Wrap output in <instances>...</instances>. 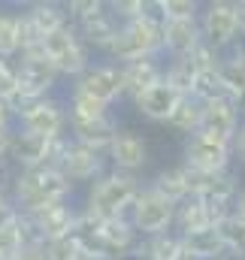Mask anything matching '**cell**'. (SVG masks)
Here are the masks:
<instances>
[{
    "instance_id": "d6986e66",
    "label": "cell",
    "mask_w": 245,
    "mask_h": 260,
    "mask_svg": "<svg viewBox=\"0 0 245 260\" xmlns=\"http://www.w3.org/2000/svg\"><path fill=\"white\" fill-rule=\"evenodd\" d=\"M173 227L179 230L176 236L185 239L191 233H200V230H212L215 227V215H212V206L200 197H188L176 206V215H173Z\"/></svg>"
},
{
    "instance_id": "30bf717a",
    "label": "cell",
    "mask_w": 245,
    "mask_h": 260,
    "mask_svg": "<svg viewBox=\"0 0 245 260\" xmlns=\"http://www.w3.org/2000/svg\"><path fill=\"white\" fill-rule=\"evenodd\" d=\"M76 91L112 106L115 100L124 97V82H121V67L112 64V61H103V64H91L79 79H76Z\"/></svg>"
},
{
    "instance_id": "d4e9b609",
    "label": "cell",
    "mask_w": 245,
    "mask_h": 260,
    "mask_svg": "<svg viewBox=\"0 0 245 260\" xmlns=\"http://www.w3.org/2000/svg\"><path fill=\"white\" fill-rule=\"evenodd\" d=\"M218 79H221V85H224L227 100L236 97L245 88V46L233 49V55L221 58V64H218Z\"/></svg>"
},
{
    "instance_id": "ee69618b",
    "label": "cell",
    "mask_w": 245,
    "mask_h": 260,
    "mask_svg": "<svg viewBox=\"0 0 245 260\" xmlns=\"http://www.w3.org/2000/svg\"><path fill=\"white\" fill-rule=\"evenodd\" d=\"M230 103H233V109H236V115H245V88L236 94V97H230Z\"/></svg>"
},
{
    "instance_id": "60d3db41",
    "label": "cell",
    "mask_w": 245,
    "mask_h": 260,
    "mask_svg": "<svg viewBox=\"0 0 245 260\" xmlns=\"http://www.w3.org/2000/svg\"><path fill=\"white\" fill-rule=\"evenodd\" d=\"M0 124L3 127H12L15 124V112H12V106L6 100H0Z\"/></svg>"
},
{
    "instance_id": "7c38bea8",
    "label": "cell",
    "mask_w": 245,
    "mask_h": 260,
    "mask_svg": "<svg viewBox=\"0 0 245 260\" xmlns=\"http://www.w3.org/2000/svg\"><path fill=\"white\" fill-rule=\"evenodd\" d=\"M182 173L188 194L200 197L206 203H233V197L239 191V182L230 170L227 173H197V170H188L182 164Z\"/></svg>"
},
{
    "instance_id": "603a6c76",
    "label": "cell",
    "mask_w": 245,
    "mask_h": 260,
    "mask_svg": "<svg viewBox=\"0 0 245 260\" xmlns=\"http://www.w3.org/2000/svg\"><path fill=\"white\" fill-rule=\"evenodd\" d=\"M182 248L191 251L197 260H224L227 257V248L218 236V230H200V233H191L182 239Z\"/></svg>"
},
{
    "instance_id": "277c9868",
    "label": "cell",
    "mask_w": 245,
    "mask_h": 260,
    "mask_svg": "<svg viewBox=\"0 0 245 260\" xmlns=\"http://www.w3.org/2000/svg\"><path fill=\"white\" fill-rule=\"evenodd\" d=\"M40 49H43L46 61L58 70V76H73V79H79V76L91 67L88 49L82 46V40H79V34H76L73 24H67L61 30L43 37Z\"/></svg>"
},
{
    "instance_id": "f546056e",
    "label": "cell",
    "mask_w": 245,
    "mask_h": 260,
    "mask_svg": "<svg viewBox=\"0 0 245 260\" xmlns=\"http://www.w3.org/2000/svg\"><path fill=\"white\" fill-rule=\"evenodd\" d=\"M139 251L151 260H176V254L182 251V239L176 233H158V236H148L145 245H139Z\"/></svg>"
},
{
    "instance_id": "9c48e42d",
    "label": "cell",
    "mask_w": 245,
    "mask_h": 260,
    "mask_svg": "<svg viewBox=\"0 0 245 260\" xmlns=\"http://www.w3.org/2000/svg\"><path fill=\"white\" fill-rule=\"evenodd\" d=\"M185 167L188 170H197V173H227L230 170V145L224 142H215L203 133H191L185 136Z\"/></svg>"
},
{
    "instance_id": "7bdbcfd3",
    "label": "cell",
    "mask_w": 245,
    "mask_h": 260,
    "mask_svg": "<svg viewBox=\"0 0 245 260\" xmlns=\"http://www.w3.org/2000/svg\"><path fill=\"white\" fill-rule=\"evenodd\" d=\"M12 260H46L43 257V245H40V248H21Z\"/></svg>"
},
{
    "instance_id": "d6a6232c",
    "label": "cell",
    "mask_w": 245,
    "mask_h": 260,
    "mask_svg": "<svg viewBox=\"0 0 245 260\" xmlns=\"http://www.w3.org/2000/svg\"><path fill=\"white\" fill-rule=\"evenodd\" d=\"M82 254V245L76 236H61V239H52L43 245V257L46 260H76Z\"/></svg>"
},
{
    "instance_id": "2e32d148",
    "label": "cell",
    "mask_w": 245,
    "mask_h": 260,
    "mask_svg": "<svg viewBox=\"0 0 245 260\" xmlns=\"http://www.w3.org/2000/svg\"><path fill=\"white\" fill-rule=\"evenodd\" d=\"M106 154H109V160H112V167H115L118 173L136 176V170H142V167L148 164V142H145L139 133L118 130L115 139L109 142Z\"/></svg>"
},
{
    "instance_id": "4dcf8cb0",
    "label": "cell",
    "mask_w": 245,
    "mask_h": 260,
    "mask_svg": "<svg viewBox=\"0 0 245 260\" xmlns=\"http://www.w3.org/2000/svg\"><path fill=\"white\" fill-rule=\"evenodd\" d=\"M18 55V12L0 9V58L12 61Z\"/></svg>"
},
{
    "instance_id": "9a60e30c",
    "label": "cell",
    "mask_w": 245,
    "mask_h": 260,
    "mask_svg": "<svg viewBox=\"0 0 245 260\" xmlns=\"http://www.w3.org/2000/svg\"><path fill=\"white\" fill-rule=\"evenodd\" d=\"M70 24L76 27V34H79V40H82L85 49L94 46V49H100V52H106V46L112 43L115 30L121 27L103 0H100V6H97L94 12H88V15H82V18H76V21H70Z\"/></svg>"
},
{
    "instance_id": "cb8c5ba5",
    "label": "cell",
    "mask_w": 245,
    "mask_h": 260,
    "mask_svg": "<svg viewBox=\"0 0 245 260\" xmlns=\"http://www.w3.org/2000/svg\"><path fill=\"white\" fill-rule=\"evenodd\" d=\"M148 188L155 191L158 197H164L167 203H173V206H179L182 200H188V185H185V173L182 167H167V170H161L151 182H148Z\"/></svg>"
},
{
    "instance_id": "44dd1931",
    "label": "cell",
    "mask_w": 245,
    "mask_h": 260,
    "mask_svg": "<svg viewBox=\"0 0 245 260\" xmlns=\"http://www.w3.org/2000/svg\"><path fill=\"white\" fill-rule=\"evenodd\" d=\"M118 67H121L124 94H130V97L148 91L158 82H164V64L158 58H139V61H127V64H118Z\"/></svg>"
},
{
    "instance_id": "d590c367",
    "label": "cell",
    "mask_w": 245,
    "mask_h": 260,
    "mask_svg": "<svg viewBox=\"0 0 245 260\" xmlns=\"http://www.w3.org/2000/svg\"><path fill=\"white\" fill-rule=\"evenodd\" d=\"M188 58H191V64L197 67V73H215L224 55H221V52H215L212 46L200 43V46H197V49H194V52H191Z\"/></svg>"
},
{
    "instance_id": "8d00e7d4",
    "label": "cell",
    "mask_w": 245,
    "mask_h": 260,
    "mask_svg": "<svg viewBox=\"0 0 245 260\" xmlns=\"http://www.w3.org/2000/svg\"><path fill=\"white\" fill-rule=\"evenodd\" d=\"M15 94H18V70H15V61H3L0 58V100L12 103Z\"/></svg>"
},
{
    "instance_id": "52a82bcc",
    "label": "cell",
    "mask_w": 245,
    "mask_h": 260,
    "mask_svg": "<svg viewBox=\"0 0 245 260\" xmlns=\"http://www.w3.org/2000/svg\"><path fill=\"white\" fill-rule=\"evenodd\" d=\"M173 215H176V206L167 203L164 197H158L151 188H142V191L136 194V200H133L130 212H127L133 230H136L139 236H145V239H148V236H158V233H170Z\"/></svg>"
},
{
    "instance_id": "ac0fdd59",
    "label": "cell",
    "mask_w": 245,
    "mask_h": 260,
    "mask_svg": "<svg viewBox=\"0 0 245 260\" xmlns=\"http://www.w3.org/2000/svg\"><path fill=\"white\" fill-rule=\"evenodd\" d=\"M67 127H70V139L76 145H85V148L103 154L109 148V142L115 139V133H118V121L112 115L94 118V121H70L67 118Z\"/></svg>"
},
{
    "instance_id": "f1b7e54d",
    "label": "cell",
    "mask_w": 245,
    "mask_h": 260,
    "mask_svg": "<svg viewBox=\"0 0 245 260\" xmlns=\"http://www.w3.org/2000/svg\"><path fill=\"white\" fill-rule=\"evenodd\" d=\"M215 230H218V236H221L227 254H233V257H245V221L242 218H236V215L230 212L221 224H215Z\"/></svg>"
},
{
    "instance_id": "83f0119b",
    "label": "cell",
    "mask_w": 245,
    "mask_h": 260,
    "mask_svg": "<svg viewBox=\"0 0 245 260\" xmlns=\"http://www.w3.org/2000/svg\"><path fill=\"white\" fill-rule=\"evenodd\" d=\"M106 115H112L106 103H100V100H94V97H88V94H82V91L73 88L70 112H67L70 121H94V118H106Z\"/></svg>"
},
{
    "instance_id": "8fae6325",
    "label": "cell",
    "mask_w": 245,
    "mask_h": 260,
    "mask_svg": "<svg viewBox=\"0 0 245 260\" xmlns=\"http://www.w3.org/2000/svg\"><path fill=\"white\" fill-rule=\"evenodd\" d=\"M55 170L61 173L70 185H76V182H91L94 185L100 176H106L103 154L100 151H91L85 145H76L73 139L67 142V148H64V154H61V160H58Z\"/></svg>"
},
{
    "instance_id": "484cf974",
    "label": "cell",
    "mask_w": 245,
    "mask_h": 260,
    "mask_svg": "<svg viewBox=\"0 0 245 260\" xmlns=\"http://www.w3.org/2000/svg\"><path fill=\"white\" fill-rule=\"evenodd\" d=\"M194 79H197V67L191 64V58H173L164 67V85H170L179 97H191Z\"/></svg>"
},
{
    "instance_id": "ffe728a7",
    "label": "cell",
    "mask_w": 245,
    "mask_h": 260,
    "mask_svg": "<svg viewBox=\"0 0 245 260\" xmlns=\"http://www.w3.org/2000/svg\"><path fill=\"white\" fill-rule=\"evenodd\" d=\"M179 100H182V97H179L170 85L158 82V85H151L148 91L136 94V97H133V106H136L145 118H151V121H170V115H173V109L179 106Z\"/></svg>"
},
{
    "instance_id": "7402d4cb",
    "label": "cell",
    "mask_w": 245,
    "mask_h": 260,
    "mask_svg": "<svg viewBox=\"0 0 245 260\" xmlns=\"http://www.w3.org/2000/svg\"><path fill=\"white\" fill-rule=\"evenodd\" d=\"M24 15H27V21L37 27V34H40V37H49V34H55V30H61V27L70 24V15H67L64 3H52V0L27 3Z\"/></svg>"
},
{
    "instance_id": "7a4b0ae2",
    "label": "cell",
    "mask_w": 245,
    "mask_h": 260,
    "mask_svg": "<svg viewBox=\"0 0 245 260\" xmlns=\"http://www.w3.org/2000/svg\"><path fill=\"white\" fill-rule=\"evenodd\" d=\"M161 52H164L161 15H158V6L151 3V9L142 18L127 21L115 30V37L103 55H109L112 64H127V61H139V58H158Z\"/></svg>"
},
{
    "instance_id": "1f68e13d",
    "label": "cell",
    "mask_w": 245,
    "mask_h": 260,
    "mask_svg": "<svg viewBox=\"0 0 245 260\" xmlns=\"http://www.w3.org/2000/svg\"><path fill=\"white\" fill-rule=\"evenodd\" d=\"M191 97L200 100V103H209V100L227 97V94H224V85H221V79H218V70H215V73H197Z\"/></svg>"
},
{
    "instance_id": "f35d334b",
    "label": "cell",
    "mask_w": 245,
    "mask_h": 260,
    "mask_svg": "<svg viewBox=\"0 0 245 260\" xmlns=\"http://www.w3.org/2000/svg\"><path fill=\"white\" fill-rule=\"evenodd\" d=\"M233 15H236V40H245V0L233 3Z\"/></svg>"
},
{
    "instance_id": "b9f144b4",
    "label": "cell",
    "mask_w": 245,
    "mask_h": 260,
    "mask_svg": "<svg viewBox=\"0 0 245 260\" xmlns=\"http://www.w3.org/2000/svg\"><path fill=\"white\" fill-rule=\"evenodd\" d=\"M230 212H233L236 218H242V221H245V188H242V191H236L233 203H230Z\"/></svg>"
},
{
    "instance_id": "836d02e7",
    "label": "cell",
    "mask_w": 245,
    "mask_h": 260,
    "mask_svg": "<svg viewBox=\"0 0 245 260\" xmlns=\"http://www.w3.org/2000/svg\"><path fill=\"white\" fill-rule=\"evenodd\" d=\"M155 6H158L161 21L164 18H197L200 9H203L197 0H158Z\"/></svg>"
},
{
    "instance_id": "74e56055",
    "label": "cell",
    "mask_w": 245,
    "mask_h": 260,
    "mask_svg": "<svg viewBox=\"0 0 245 260\" xmlns=\"http://www.w3.org/2000/svg\"><path fill=\"white\" fill-rule=\"evenodd\" d=\"M230 154H233L239 164H245V124H239L236 136H233V142H230Z\"/></svg>"
},
{
    "instance_id": "4fadbf2b",
    "label": "cell",
    "mask_w": 245,
    "mask_h": 260,
    "mask_svg": "<svg viewBox=\"0 0 245 260\" xmlns=\"http://www.w3.org/2000/svg\"><path fill=\"white\" fill-rule=\"evenodd\" d=\"M30 221V227L37 230L40 242H52V239H61V236H73L76 233V218H79V209H73L70 203H58V206H49V209H40L34 215H21Z\"/></svg>"
},
{
    "instance_id": "5bb4252c",
    "label": "cell",
    "mask_w": 245,
    "mask_h": 260,
    "mask_svg": "<svg viewBox=\"0 0 245 260\" xmlns=\"http://www.w3.org/2000/svg\"><path fill=\"white\" fill-rule=\"evenodd\" d=\"M236 130H239V115H236V109H233V103L227 97L203 103V118H200V130L197 133H203V136H209L215 142L230 145Z\"/></svg>"
},
{
    "instance_id": "4316f807",
    "label": "cell",
    "mask_w": 245,
    "mask_h": 260,
    "mask_svg": "<svg viewBox=\"0 0 245 260\" xmlns=\"http://www.w3.org/2000/svg\"><path fill=\"white\" fill-rule=\"evenodd\" d=\"M200 118H203V103L194 100V97H182L179 106L173 109V115H170L167 124L176 127L179 133H185V136H191V133L200 130Z\"/></svg>"
},
{
    "instance_id": "ba28073f",
    "label": "cell",
    "mask_w": 245,
    "mask_h": 260,
    "mask_svg": "<svg viewBox=\"0 0 245 260\" xmlns=\"http://www.w3.org/2000/svg\"><path fill=\"white\" fill-rule=\"evenodd\" d=\"M15 124L21 133L55 139V136H64V130H67V109L55 97H43V100L30 103L27 109H21L15 115Z\"/></svg>"
},
{
    "instance_id": "6da1fadb",
    "label": "cell",
    "mask_w": 245,
    "mask_h": 260,
    "mask_svg": "<svg viewBox=\"0 0 245 260\" xmlns=\"http://www.w3.org/2000/svg\"><path fill=\"white\" fill-rule=\"evenodd\" d=\"M70 194H73V185L55 167H34V170H21L15 176L9 200L18 209V215H34L40 209L67 203Z\"/></svg>"
},
{
    "instance_id": "e575fe53",
    "label": "cell",
    "mask_w": 245,
    "mask_h": 260,
    "mask_svg": "<svg viewBox=\"0 0 245 260\" xmlns=\"http://www.w3.org/2000/svg\"><path fill=\"white\" fill-rule=\"evenodd\" d=\"M106 6H109V12L115 15V21H118V24L136 21V18H142V15L151 9V3H148V0H112V3H106Z\"/></svg>"
},
{
    "instance_id": "5b68a950",
    "label": "cell",
    "mask_w": 245,
    "mask_h": 260,
    "mask_svg": "<svg viewBox=\"0 0 245 260\" xmlns=\"http://www.w3.org/2000/svg\"><path fill=\"white\" fill-rule=\"evenodd\" d=\"M200 24V37L206 46H212L215 52H227L233 49L236 40V15H233V0H212L200 9L197 15Z\"/></svg>"
},
{
    "instance_id": "8992f818",
    "label": "cell",
    "mask_w": 245,
    "mask_h": 260,
    "mask_svg": "<svg viewBox=\"0 0 245 260\" xmlns=\"http://www.w3.org/2000/svg\"><path fill=\"white\" fill-rule=\"evenodd\" d=\"M70 136H55V139H46V136H34V133H21L15 130L12 136V145H9V154L12 160L21 167V170H34V167H58L64 148H67Z\"/></svg>"
},
{
    "instance_id": "3957f363",
    "label": "cell",
    "mask_w": 245,
    "mask_h": 260,
    "mask_svg": "<svg viewBox=\"0 0 245 260\" xmlns=\"http://www.w3.org/2000/svg\"><path fill=\"white\" fill-rule=\"evenodd\" d=\"M142 191V182L130 173H106L100 176L91 191H88V206L85 212L97 215V218H124L133 206L136 194Z\"/></svg>"
},
{
    "instance_id": "e0dca14e",
    "label": "cell",
    "mask_w": 245,
    "mask_h": 260,
    "mask_svg": "<svg viewBox=\"0 0 245 260\" xmlns=\"http://www.w3.org/2000/svg\"><path fill=\"white\" fill-rule=\"evenodd\" d=\"M161 40H164V52L170 58H188L203 43L197 18H164L161 21Z\"/></svg>"
},
{
    "instance_id": "ab89813d",
    "label": "cell",
    "mask_w": 245,
    "mask_h": 260,
    "mask_svg": "<svg viewBox=\"0 0 245 260\" xmlns=\"http://www.w3.org/2000/svg\"><path fill=\"white\" fill-rule=\"evenodd\" d=\"M12 136H15V130H12V127H3V124H0V157H3V154H9Z\"/></svg>"
},
{
    "instance_id": "f6af8a7d",
    "label": "cell",
    "mask_w": 245,
    "mask_h": 260,
    "mask_svg": "<svg viewBox=\"0 0 245 260\" xmlns=\"http://www.w3.org/2000/svg\"><path fill=\"white\" fill-rule=\"evenodd\" d=\"M176 260H197V257H194V254H191V251H185V248H182V251H179V254H176Z\"/></svg>"
}]
</instances>
